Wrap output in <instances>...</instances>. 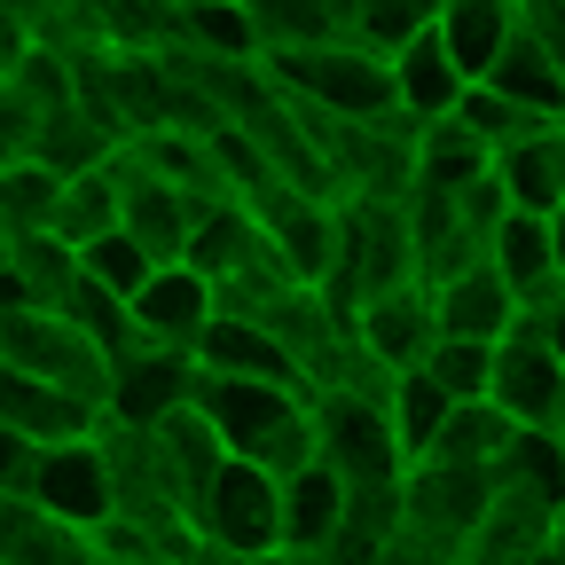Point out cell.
I'll return each instance as SVG.
<instances>
[{
  "mask_svg": "<svg viewBox=\"0 0 565 565\" xmlns=\"http://www.w3.org/2000/svg\"><path fill=\"white\" fill-rule=\"evenodd\" d=\"M267 79L291 95V103H315L330 118H385L401 110V87H393V55L362 47V40H330V47H291V55H259Z\"/></svg>",
  "mask_w": 565,
  "mask_h": 565,
  "instance_id": "obj_1",
  "label": "cell"
},
{
  "mask_svg": "<svg viewBox=\"0 0 565 565\" xmlns=\"http://www.w3.org/2000/svg\"><path fill=\"white\" fill-rule=\"evenodd\" d=\"M0 370L63 385V393L95 401V408H110V377H118L110 353L55 307H0Z\"/></svg>",
  "mask_w": 565,
  "mask_h": 565,
  "instance_id": "obj_2",
  "label": "cell"
},
{
  "mask_svg": "<svg viewBox=\"0 0 565 565\" xmlns=\"http://www.w3.org/2000/svg\"><path fill=\"white\" fill-rule=\"evenodd\" d=\"M196 534L236 557H282V479L259 471L252 456H228V471L212 479L196 511Z\"/></svg>",
  "mask_w": 565,
  "mask_h": 565,
  "instance_id": "obj_3",
  "label": "cell"
},
{
  "mask_svg": "<svg viewBox=\"0 0 565 565\" xmlns=\"http://www.w3.org/2000/svg\"><path fill=\"white\" fill-rule=\"evenodd\" d=\"M487 511H494V471H479V463H408V479H401V526L433 534L463 557H471Z\"/></svg>",
  "mask_w": 565,
  "mask_h": 565,
  "instance_id": "obj_4",
  "label": "cell"
},
{
  "mask_svg": "<svg viewBox=\"0 0 565 565\" xmlns=\"http://www.w3.org/2000/svg\"><path fill=\"white\" fill-rule=\"evenodd\" d=\"M315 408H322V456L338 463L345 487H401L408 479V456L393 440L385 401H370V393H322Z\"/></svg>",
  "mask_w": 565,
  "mask_h": 565,
  "instance_id": "obj_5",
  "label": "cell"
},
{
  "mask_svg": "<svg viewBox=\"0 0 565 565\" xmlns=\"http://www.w3.org/2000/svg\"><path fill=\"white\" fill-rule=\"evenodd\" d=\"M196 385H204V362L196 353H173V345H134L118 377H110V424H134V433H158L166 416L196 408Z\"/></svg>",
  "mask_w": 565,
  "mask_h": 565,
  "instance_id": "obj_6",
  "label": "cell"
},
{
  "mask_svg": "<svg viewBox=\"0 0 565 565\" xmlns=\"http://www.w3.org/2000/svg\"><path fill=\"white\" fill-rule=\"evenodd\" d=\"M118 181H126V236L150 252L158 267H181V259H189V236H196L204 196H189V189L166 181L158 166H141L134 150H118Z\"/></svg>",
  "mask_w": 565,
  "mask_h": 565,
  "instance_id": "obj_7",
  "label": "cell"
},
{
  "mask_svg": "<svg viewBox=\"0 0 565 565\" xmlns=\"http://www.w3.org/2000/svg\"><path fill=\"white\" fill-rule=\"evenodd\" d=\"M0 433L32 440V448H79V440H103L110 433V408L63 393V385H40V377L0 370Z\"/></svg>",
  "mask_w": 565,
  "mask_h": 565,
  "instance_id": "obj_8",
  "label": "cell"
},
{
  "mask_svg": "<svg viewBox=\"0 0 565 565\" xmlns=\"http://www.w3.org/2000/svg\"><path fill=\"white\" fill-rule=\"evenodd\" d=\"M494 408H503L519 433H550L557 424V401H565V362L550 353V338L534 322H519L503 345H494Z\"/></svg>",
  "mask_w": 565,
  "mask_h": 565,
  "instance_id": "obj_9",
  "label": "cell"
},
{
  "mask_svg": "<svg viewBox=\"0 0 565 565\" xmlns=\"http://www.w3.org/2000/svg\"><path fill=\"white\" fill-rule=\"evenodd\" d=\"M353 345L370 353L377 370H424L433 362V345H440V307L424 282H393V291H377L362 315H353Z\"/></svg>",
  "mask_w": 565,
  "mask_h": 565,
  "instance_id": "obj_10",
  "label": "cell"
},
{
  "mask_svg": "<svg viewBox=\"0 0 565 565\" xmlns=\"http://www.w3.org/2000/svg\"><path fill=\"white\" fill-rule=\"evenodd\" d=\"M345 519H353V487L338 479L330 456L315 471H299V479H282V557L330 565L345 550Z\"/></svg>",
  "mask_w": 565,
  "mask_h": 565,
  "instance_id": "obj_11",
  "label": "cell"
},
{
  "mask_svg": "<svg viewBox=\"0 0 565 565\" xmlns=\"http://www.w3.org/2000/svg\"><path fill=\"white\" fill-rule=\"evenodd\" d=\"M134 322H141V345H173V353H196L204 330L221 322V291L181 259V267H158L150 291L134 299Z\"/></svg>",
  "mask_w": 565,
  "mask_h": 565,
  "instance_id": "obj_12",
  "label": "cell"
},
{
  "mask_svg": "<svg viewBox=\"0 0 565 565\" xmlns=\"http://www.w3.org/2000/svg\"><path fill=\"white\" fill-rule=\"evenodd\" d=\"M32 503L55 511V519H71V526H110V519H118V487H110V456H103V440L47 448V456H40Z\"/></svg>",
  "mask_w": 565,
  "mask_h": 565,
  "instance_id": "obj_13",
  "label": "cell"
},
{
  "mask_svg": "<svg viewBox=\"0 0 565 565\" xmlns=\"http://www.w3.org/2000/svg\"><path fill=\"white\" fill-rule=\"evenodd\" d=\"M87 259L71 252L55 228H32V236H0V307H63L79 291Z\"/></svg>",
  "mask_w": 565,
  "mask_h": 565,
  "instance_id": "obj_14",
  "label": "cell"
},
{
  "mask_svg": "<svg viewBox=\"0 0 565 565\" xmlns=\"http://www.w3.org/2000/svg\"><path fill=\"white\" fill-rule=\"evenodd\" d=\"M196 408L221 424V440H228L236 456H252L282 416L307 408V393H299V385H267V377H204V385H196Z\"/></svg>",
  "mask_w": 565,
  "mask_h": 565,
  "instance_id": "obj_15",
  "label": "cell"
},
{
  "mask_svg": "<svg viewBox=\"0 0 565 565\" xmlns=\"http://www.w3.org/2000/svg\"><path fill=\"white\" fill-rule=\"evenodd\" d=\"M424 291H433V307H440V338L503 345V338L519 330V291L494 275V259H479V267H463V275H448V282H424Z\"/></svg>",
  "mask_w": 565,
  "mask_h": 565,
  "instance_id": "obj_16",
  "label": "cell"
},
{
  "mask_svg": "<svg viewBox=\"0 0 565 565\" xmlns=\"http://www.w3.org/2000/svg\"><path fill=\"white\" fill-rule=\"evenodd\" d=\"M196 362H204V377H267V385H299V393H307L291 345H282L267 322H252V315H221V322L204 330Z\"/></svg>",
  "mask_w": 565,
  "mask_h": 565,
  "instance_id": "obj_17",
  "label": "cell"
},
{
  "mask_svg": "<svg viewBox=\"0 0 565 565\" xmlns=\"http://www.w3.org/2000/svg\"><path fill=\"white\" fill-rule=\"evenodd\" d=\"M0 565H110L95 526H71L40 503H0Z\"/></svg>",
  "mask_w": 565,
  "mask_h": 565,
  "instance_id": "obj_18",
  "label": "cell"
},
{
  "mask_svg": "<svg viewBox=\"0 0 565 565\" xmlns=\"http://www.w3.org/2000/svg\"><path fill=\"white\" fill-rule=\"evenodd\" d=\"M393 87H401V110L408 118H456V103L471 95V71L448 55V40H440V24L424 32V40H408L401 55H393Z\"/></svg>",
  "mask_w": 565,
  "mask_h": 565,
  "instance_id": "obj_19",
  "label": "cell"
},
{
  "mask_svg": "<svg viewBox=\"0 0 565 565\" xmlns=\"http://www.w3.org/2000/svg\"><path fill=\"white\" fill-rule=\"evenodd\" d=\"M479 87H494V95H511L519 110H534V118H557V126H565V63H557L526 24L511 32V47L494 55V71H487Z\"/></svg>",
  "mask_w": 565,
  "mask_h": 565,
  "instance_id": "obj_20",
  "label": "cell"
},
{
  "mask_svg": "<svg viewBox=\"0 0 565 565\" xmlns=\"http://www.w3.org/2000/svg\"><path fill=\"white\" fill-rule=\"evenodd\" d=\"M95 40L118 55H173L189 40V9L181 0H87Z\"/></svg>",
  "mask_w": 565,
  "mask_h": 565,
  "instance_id": "obj_21",
  "label": "cell"
},
{
  "mask_svg": "<svg viewBox=\"0 0 565 565\" xmlns=\"http://www.w3.org/2000/svg\"><path fill=\"white\" fill-rule=\"evenodd\" d=\"M511 32H519V0H440V40H448V55L471 71V79L494 71V55L511 47Z\"/></svg>",
  "mask_w": 565,
  "mask_h": 565,
  "instance_id": "obj_22",
  "label": "cell"
},
{
  "mask_svg": "<svg viewBox=\"0 0 565 565\" xmlns=\"http://www.w3.org/2000/svg\"><path fill=\"white\" fill-rule=\"evenodd\" d=\"M118 228H126V181H118V158L95 166V173H79V181H63L55 236H63L71 252H87V244H103V236H118Z\"/></svg>",
  "mask_w": 565,
  "mask_h": 565,
  "instance_id": "obj_23",
  "label": "cell"
},
{
  "mask_svg": "<svg viewBox=\"0 0 565 565\" xmlns=\"http://www.w3.org/2000/svg\"><path fill=\"white\" fill-rule=\"evenodd\" d=\"M494 181L511 189L519 212H557V204H565V126L511 141V150L494 158Z\"/></svg>",
  "mask_w": 565,
  "mask_h": 565,
  "instance_id": "obj_24",
  "label": "cell"
},
{
  "mask_svg": "<svg viewBox=\"0 0 565 565\" xmlns=\"http://www.w3.org/2000/svg\"><path fill=\"white\" fill-rule=\"evenodd\" d=\"M244 9H252V32H259V55L353 40L345 32V0H244Z\"/></svg>",
  "mask_w": 565,
  "mask_h": 565,
  "instance_id": "obj_25",
  "label": "cell"
},
{
  "mask_svg": "<svg viewBox=\"0 0 565 565\" xmlns=\"http://www.w3.org/2000/svg\"><path fill=\"white\" fill-rule=\"evenodd\" d=\"M385 416H393V440H401V456H408V463H424V456L440 448V433H448L456 401H448V385H440L433 370H401V377H393Z\"/></svg>",
  "mask_w": 565,
  "mask_h": 565,
  "instance_id": "obj_26",
  "label": "cell"
},
{
  "mask_svg": "<svg viewBox=\"0 0 565 565\" xmlns=\"http://www.w3.org/2000/svg\"><path fill=\"white\" fill-rule=\"evenodd\" d=\"M487 173H494V150L463 118H433L416 134V189H471Z\"/></svg>",
  "mask_w": 565,
  "mask_h": 565,
  "instance_id": "obj_27",
  "label": "cell"
},
{
  "mask_svg": "<svg viewBox=\"0 0 565 565\" xmlns=\"http://www.w3.org/2000/svg\"><path fill=\"white\" fill-rule=\"evenodd\" d=\"M511 448H519V424L494 408V401H456L440 448L424 456V463H479V471H503V456H511Z\"/></svg>",
  "mask_w": 565,
  "mask_h": 565,
  "instance_id": "obj_28",
  "label": "cell"
},
{
  "mask_svg": "<svg viewBox=\"0 0 565 565\" xmlns=\"http://www.w3.org/2000/svg\"><path fill=\"white\" fill-rule=\"evenodd\" d=\"M55 204H63V173H47L40 158L0 166V236H32L55 228Z\"/></svg>",
  "mask_w": 565,
  "mask_h": 565,
  "instance_id": "obj_29",
  "label": "cell"
},
{
  "mask_svg": "<svg viewBox=\"0 0 565 565\" xmlns=\"http://www.w3.org/2000/svg\"><path fill=\"white\" fill-rule=\"evenodd\" d=\"M433 24H440V0H345V32L362 47H377V55H401Z\"/></svg>",
  "mask_w": 565,
  "mask_h": 565,
  "instance_id": "obj_30",
  "label": "cell"
},
{
  "mask_svg": "<svg viewBox=\"0 0 565 565\" xmlns=\"http://www.w3.org/2000/svg\"><path fill=\"white\" fill-rule=\"evenodd\" d=\"M456 118H463V126H471V134L487 141L494 158H503L511 141H526V134H550V126H557V118H534V110H519L511 95H494V87H479V79H471V95L456 103Z\"/></svg>",
  "mask_w": 565,
  "mask_h": 565,
  "instance_id": "obj_31",
  "label": "cell"
},
{
  "mask_svg": "<svg viewBox=\"0 0 565 565\" xmlns=\"http://www.w3.org/2000/svg\"><path fill=\"white\" fill-rule=\"evenodd\" d=\"M424 370L448 385V401H487V393H494V345H479V338H440Z\"/></svg>",
  "mask_w": 565,
  "mask_h": 565,
  "instance_id": "obj_32",
  "label": "cell"
},
{
  "mask_svg": "<svg viewBox=\"0 0 565 565\" xmlns=\"http://www.w3.org/2000/svg\"><path fill=\"white\" fill-rule=\"evenodd\" d=\"M79 259H87V275L103 282V291H118V299H141V291H150V275H158V259L141 252L126 228H118V236H103V244H87Z\"/></svg>",
  "mask_w": 565,
  "mask_h": 565,
  "instance_id": "obj_33",
  "label": "cell"
},
{
  "mask_svg": "<svg viewBox=\"0 0 565 565\" xmlns=\"http://www.w3.org/2000/svg\"><path fill=\"white\" fill-rule=\"evenodd\" d=\"M370 565H471L463 550H448V542H433V534H416V526H401V534H385L377 542V557Z\"/></svg>",
  "mask_w": 565,
  "mask_h": 565,
  "instance_id": "obj_34",
  "label": "cell"
},
{
  "mask_svg": "<svg viewBox=\"0 0 565 565\" xmlns=\"http://www.w3.org/2000/svg\"><path fill=\"white\" fill-rule=\"evenodd\" d=\"M519 24H526V32L565 63V0H519Z\"/></svg>",
  "mask_w": 565,
  "mask_h": 565,
  "instance_id": "obj_35",
  "label": "cell"
},
{
  "mask_svg": "<svg viewBox=\"0 0 565 565\" xmlns=\"http://www.w3.org/2000/svg\"><path fill=\"white\" fill-rule=\"evenodd\" d=\"M519 322H534V330L550 338V353L565 362V299H557V307H542V315H519Z\"/></svg>",
  "mask_w": 565,
  "mask_h": 565,
  "instance_id": "obj_36",
  "label": "cell"
},
{
  "mask_svg": "<svg viewBox=\"0 0 565 565\" xmlns=\"http://www.w3.org/2000/svg\"><path fill=\"white\" fill-rule=\"evenodd\" d=\"M189 565H299V557H236V550H212V542H204Z\"/></svg>",
  "mask_w": 565,
  "mask_h": 565,
  "instance_id": "obj_37",
  "label": "cell"
},
{
  "mask_svg": "<svg viewBox=\"0 0 565 565\" xmlns=\"http://www.w3.org/2000/svg\"><path fill=\"white\" fill-rule=\"evenodd\" d=\"M550 236H557V275H565V204L550 212Z\"/></svg>",
  "mask_w": 565,
  "mask_h": 565,
  "instance_id": "obj_38",
  "label": "cell"
},
{
  "mask_svg": "<svg viewBox=\"0 0 565 565\" xmlns=\"http://www.w3.org/2000/svg\"><path fill=\"white\" fill-rule=\"evenodd\" d=\"M550 557L565 565V511H557V534H550Z\"/></svg>",
  "mask_w": 565,
  "mask_h": 565,
  "instance_id": "obj_39",
  "label": "cell"
},
{
  "mask_svg": "<svg viewBox=\"0 0 565 565\" xmlns=\"http://www.w3.org/2000/svg\"><path fill=\"white\" fill-rule=\"evenodd\" d=\"M550 433H557V440H565V401H557V424H550Z\"/></svg>",
  "mask_w": 565,
  "mask_h": 565,
  "instance_id": "obj_40",
  "label": "cell"
},
{
  "mask_svg": "<svg viewBox=\"0 0 565 565\" xmlns=\"http://www.w3.org/2000/svg\"><path fill=\"white\" fill-rule=\"evenodd\" d=\"M181 9H204V0H181Z\"/></svg>",
  "mask_w": 565,
  "mask_h": 565,
  "instance_id": "obj_41",
  "label": "cell"
}]
</instances>
